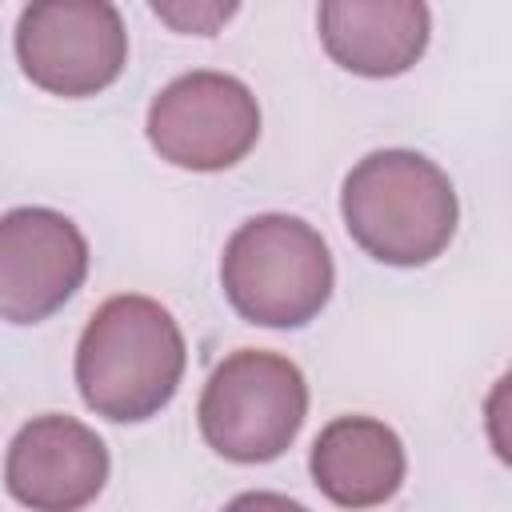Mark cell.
Here are the masks:
<instances>
[{
	"label": "cell",
	"mask_w": 512,
	"mask_h": 512,
	"mask_svg": "<svg viewBox=\"0 0 512 512\" xmlns=\"http://www.w3.org/2000/svg\"><path fill=\"white\" fill-rule=\"evenodd\" d=\"M88 276V240L56 208L0 216V320L40 324L60 312Z\"/></svg>",
	"instance_id": "7"
},
{
	"label": "cell",
	"mask_w": 512,
	"mask_h": 512,
	"mask_svg": "<svg viewBox=\"0 0 512 512\" xmlns=\"http://www.w3.org/2000/svg\"><path fill=\"white\" fill-rule=\"evenodd\" d=\"M308 472L320 496L336 508H376L404 484L408 456L400 436L376 416H336L320 428L308 452Z\"/></svg>",
	"instance_id": "10"
},
{
	"label": "cell",
	"mask_w": 512,
	"mask_h": 512,
	"mask_svg": "<svg viewBox=\"0 0 512 512\" xmlns=\"http://www.w3.org/2000/svg\"><path fill=\"white\" fill-rule=\"evenodd\" d=\"M152 12L172 24L176 32H196V36H212L224 20L236 16V4H152Z\"/></svg>",
	"instance_id": "11"
},
{
	"label": "cell",
	"mask_w": 512,
	"mask_h": 512,
	"mask_svg": "<svg viewBox=\"0 0 512 512\" xmlns=\"http://www.w3.org/2000/svg\"><path fill=\"white\" fill-rule=\"evenodd\" d=\"M188 348L176 316L140 292L104 300L76 344L80 400L112 420L140 424L168 408L184 380Z\"/></svg>",
	"instance_id": "1"
},
{
	"label": "cell",
	"mask_w": 512,
	"mask_h": 512,
	"mask_svg": "<svg viewBox=\"0 0 512 512\" xmlns=\"http://www.w3.org/2000/svg\"><path fill=\"white\" fill-rule=\"evenodd\" d=\"M348 236L380 264L424 268L456 236L460 200L448 172L412 148H380L352 164L340 188Z\"/></svg>",
	"instance_id": "2"
},
{
	"label": "cell",
	"mask_w": 512,
	"mask_h": 512,
	"mask_svg": "<svg viewBox=\"0 0 512 512\" xmlns=\"http://www.w3.org/2000/svg\"><path fill=\"white\" fill-rule=\"evenodd\" d=\"M224 512H308V508L284 492H240L224 504Z\"/></svg>",
	"instance_id": "12"
},
{
	"label": "cell",
	"mask_w": 512,
	"mask_h": 512,
	"mask_svg": "<svg viewBox=\"0 0 512 512\" xmlns=\"http://www.w3.org/2000/svg\"><path fill=\"white\" fill-rule=\"evenodd\" d=\"M144 132L156 156L172 168L224 172L256 148L260 104L244 80L196 68L152 96Z\"/></svg>",
	"instance_id": "6"
},
{
	"label": "cell",
	"mask_w": 512,
	"mask_h": 512,
	"mask_svg": "<svg viewBox=\"0 0 512 512\" xmlns=\"http://www.w3.org/2000/svg\"><path fill=\"white\" fill-rule=\"evenodd\" d=\"M308 416L304 372L264 348L224 356L196 404L204 444L232 464H268L292 448Z\"/></svg>",
	"instance_id": "4"
},
{
	"label": "cell",
	"mask_w": 512,
	"mask_h": 512,
	"mask_svg": "<svg viewBox=\"0 0 512 512\" xmlns=\"http://www.w3.org/2000/svg\"><path fill=\"white\" fill-rule=\"evenodd\" d=\"M108 444L76 416H32L8 444L4 488L32 512H80L108 484Z\"/></svg>",
	"instance_id": "8"
},
{
	"label": "cell",
	"mask_w": 512,
	"mask_h": 512,
	"mask_svg": "<svg viewBox=\"0 0 512 512\" xmlns=\"http://www.w3.org/2000/svg\"><path fill=\"white\" fill-rule=\"evenodd\" d=\"M316 28L324 52L344 72L388 80L424 56L432 12L420 0H324Z\"/></svg>",
	"instance_id": "9"
},
{
	"label": "cell",
	"mask_w": 512,
	"mask_h": 512,
	"mask_svg": "<svg viewBox=\"0 0 512 512\" xmlns=\"http://www.w3.org/2000/svg\"><path fill=\"white\" fill-rule=\"evenodd\" d=\"M336 268L324 236L288 212L244 220L220 256V288L256 328H304L332 296Z\"/></svg>",
	"instance_id": "3"
},
{
	"label": "cell",
	"mask_w": 512,
	"mask_h": 512,
	"mask_svg": "<svg viewBox=\"0 0 512 512\" xmlns=\"http://www.w3.org/2000/svg\"><path fill=\"white\" fill-rule=\"evenodd\" d=\"M20 72L64 100H84L120 80L128 32L108 0H40L16 20Z\"/></svg>",
	"instance_id": "5"
}]
</instances>
